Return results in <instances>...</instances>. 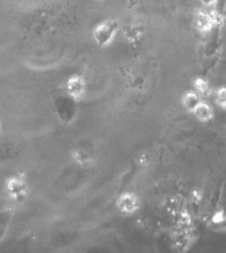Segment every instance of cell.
<instances>
[{
	"label": "cell",
	"mask_w": 226,
	"mask_h": 253,
	"mask_svg": "<svg viewBox=\"0 0 226 253\" xmlns=\"http://www.w3.org/2000/svg\"><path fill=\"white\" fill-rule=\"evenodd\" d=\"M200 98H198L197 94H193V92H190V94H186L185 98H184V104L189 111H194L197 108V106L200 104Z\"/></svg>",
	"instance_id": "7"
},
{
	"label": "cell",
	"mask_w": 226,
	"mask_h": 253,
	"mask_svg": "<svg viewBox=\"0 0 226 253\" xmlns=\"http://www.w3.org/2000/svg\"><path fill=\"white\" fill-rule=\"evenodd\" d=\"M204 5H212V4L216 3V0H200Z\"/></svg>",
	"instance_id": "10"
},
{
	"label": "cell",
	"mask_w": 226,
	"mask_h": 253,
	"mask_svg": "<svg viewBox=\"0 0 226 253\" xmlns=\"http://www.w3.org/2000/svg\"><path fill=\"white\" fill-rule=\"evenodd\" d=\"M8 191L16 201H21L25 195V183L21 179H11L8 182Z\"/></svg>",
	"instance_id": "4"
},
{
	"label": "cell",
	"mask_w": 226,
	"mask_h": 253,
	"mask_svg": "<svg viewBox=\"0 0 226 253\" xmlns=\"http://www.w3.org/2000/svg\"><path fill=\"white\" fill-rule=\"evenodd\" d=\"M118 25L114 21H106V23L99 24L98 27L95 28L94 31V39L99 45H109L111 42V40L114 39L115 32H116Z\"/></svg>",
	"instance_id": "1"
},
{
	"label": "cell",
	"mask_w": 226,
	"mask_h": 253,
	"mask_svg": "<svg viewBox=\"0 0 226 253\" xmlns=\"http://www.w3.org/2000/svg\"><path fill=\"white\" fill-rule=\"evenodd\" d=\"M193 112L200 120H202V122H206V120H209V119L213 116V110H212L208 104H204V103H200L197 106V108H196Z\"/></svg>",
	"instance_id": "6"
},
{
	"label": "cell",
	"mask_w": 226,
	"mask_h": 253,
	"mask_svg": "<svg viewBox=\"0 0 226 253\" xmlns=\"http://www.w3.org/2000/svg\"><path fill=\"white\" fill-rule=\"evenodd\" d=\"M194 87H196V90H197L200 94H206V92L209 91V86H208V83H206L204 79H197V81L194 82Z\"/></svg>",
	"instance_id": "8"
},
{
	"label": "cell",
	"mask_w": 226,
	"mask_h": 253,
	"mask_svg": "<svg viewBox=\"0 0 226 253\" xmlns=\"http://www.w3.org/2000/svg\"><path fill=\"white\" fill-rule=\"evenodd\" d=\"M118 209L122 211L123 213H132L135 212L139 207L138 198L135 197L134 194H123L122 197L118 199Z\"/></svg>",
	"instance_id": "2"
},
{
	"label": "cell",
	"mask_w": 226,
	"mask_h": 253,
	"mask_svg": "<svg viewBox=\"0 0 226 253\" xmlns=\"http://www.w3.org/2000/svg\"><path fill=\"white\" fill-rule=\"evenodd\" d=\"M66 91L70 96L79 98L85 92V82H83V79L79 78V77H73V78L69 79L66 83Z\"/></svg>",
	"instance_id": "3"
},
{
	"label": "cell",
	"mask_w": 226,
	"mask_h": 253,
	"mask_svg": "<svg viewBox=\"0 0 226 253\" xmlns=\"http://www.w3.org/2000/svg\"><path fill=\"white\" fill-rule=\"evenodd\" d=\"M212 23H213V20L210 19L209 15H206L204 12H198L197 15H196V28H197L198 31H209L210 27H212Z\"/></svg>",
	"instance_id": "5"
},
{
	"label": "cell",
	"mask_w": 226,
	"mask_h": 253,
	"mask_svg": "<svg viewBox=\"0 0 226 253\" xmlns=\"http://www.w3.org/2000/svg\"><path fill=\"white\" fill-rule=\"evenodd\" d=\"M217 102L221 104V106H226V88L222 87L217 91Z\"/></svg>",
	"instance_id": "9"
}]
</instances>
